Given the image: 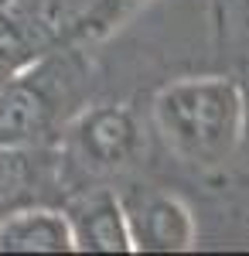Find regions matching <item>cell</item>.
I'll use <instances>...</instances> for the list:
<instances>
[{
  "mask_svg": "<svg viewBox=\"0 0 249 256\" xmlns=\"http://www.w3.org/2000/svg\"><path fill=\"white\" fill-rule=\"evenodd\" d=\"M52 44L55 41L48 38L38 24L0 10V82L14 79L28 65H34L41 55L52 52Z\"/></svg>",
  "mask_w": 249,
  "mask_h": 256,
  "instance_id": "ba28073f",
  "label": "cell"
},
{
  "mask_svg": "<svg viewBox=\"0 0 249 256\" xmlns=\"http://www.w3.org/2000/svg\"><path fill=\"white\" fill-rule=\"evenodd\" d=\"M0 253H76L65 208L34 205L0 218Z\"/></svg>",
  "mask_w": 249,
  "mask_h": 256,
  "instance_id": "52a82bcc",
  "label": "cell"
},
{
  "mask_svg": "<svg viewBox=\"0 0 249 256\" xmlns=\"http://www.w3.org/2000/svg\"><path fill=\"white\" fill-rule=\"evenodd\" d=\"M144 0H92L82 14H78L62 34L55 38V44H72V41H92L106 38L110 31H116L123 20L134 14Z\"/></svg>",
  "mask_w": 249,
  "mask_h": 256,
  "instance_id": "9c48e42d",
  "label": "cell"
},
{
  "mask_svg": "<svg viewBox=\"0 0 249 256\" xmlns=\"http://www.w3.org/2000/svg\"><path fill=\"white\" fill-rule=\"evenodd\" d=\"M65 216L72 222L78 253H134L126 208L116 192L99 188L92 195L78 198Z\"/></svg>",
  "mask_w": 249,
  "mask_h": 256,
  "instance_id": "8992f818",
  "label": "cell"
},
{
  "mask_svg": "<svg viewBox=\"0 0 249 256\" xmlns=\"http://www.w3.org/2000/svg\"><path fill=\"white\" fill-rule=\"evenodd\" d=\"M62 150L52 144H14L0 147V218L62 202Z\"/></svg>",
  "mask_w": 249,
  "mask_h": 256,
  "instance_id": "3957f363",
  "label": "cell"
},
{
  "mask_svg": "<svg viewBox=\"0 0 249 256\" xmlns=\"http://www.w3.org/2000/svg\"><path fill=\"white\" fill-rule=\"evenodd\" d=\"M154 123L174 154L194 168L229 160L246 130V96L236 79L188 76L154 96Z\"/></svg>",
  "mask_w": 249,
  "mask_h": 256,
  "instance_id": "6da1fadb",
  "label": "cell"
},
{
  "mask_svg": "<svg viewBox=\"0 0 249 256\" xmlns=\"http://www.w3.org/2000/svg\"><path fill=\"white\" fill-rule=\"evenodd\" d=\"M134 253H188L194 250V216L178 195L134 192L123 198Z\"/></svg>",
  "mask_w": 249,
  "mask_h": 256,
  "instance_id": "5b68a950",
  "label": "cell"
},
{
  "mask_svg": "<svg viewBox=\"0 0 249 256\" xmlns=\"http://www.w3.org/2000/svg\"><path fill=\"white\" fill-rule=\"evenodd\" d=\"M68 65L58 52L41 55L14 79L0 82V147L52 144L62 116Z\"/></svg>",
  "mask_w": 249,
  "mask_h": 256,
  "instance_id": "7a4b0ae2",
  "label": "cell"
},
{
  "mask_svg": "<svg viewBox=\"0 0 249 256\" xmlns=\"http://www.w3.org/2000/svg\"><path fill=\"white\" fill-rule=\"evenodd\" d=\"M68 140H72V147L86 168L120 171L140 150V126L126 106L99 102V106H86L68 123Z\"/></svg>",
  "mask_w": 249,
  "mask_h": 256,
  "instance_id": "277c9868",
  "label": "cell"
}]
</instances>
